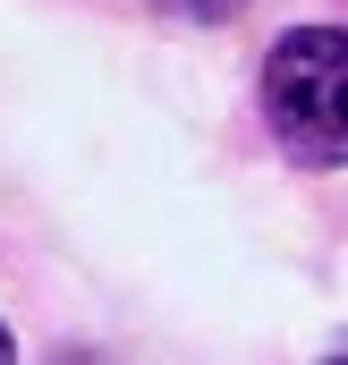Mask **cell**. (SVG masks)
I'll return each mask as SVG.
<instances>
[{"instance_id": "3957f363", "label": "cell", "mask_w": 348, "mask_h": 365, "mask_svg": "<svg viewBox=\"0 0 348 365\" xmlns=\"http://www.w3.org/2000/svg\"><path fill=\"white\" fill-rule=\"evenodd\" d=\"M187 9H221V0H187Z\"/></svg>"}, {"instance_id": "6da1fadb", "label": "cell", "mask_w": 348, "mask_h": 365, "mask_svg": "<svg viewBox=\"0 0 348 365\" xmlns=\"http://www.w3.org/2000/svg\"><path fill=\"white\" fill-rule=\"evenodd\" d=\"M263 119L297 162H348V34L297 26L263 60Z\"/></svg>"}, {"instance_id": "277c9868", "label": "cell", "mask_w": 348, "mask_h": 365, "mask_svg": "<svg viewBox=\"0 0 348 365\" xmlns=\"http://www.w3.org/2000/svg\"><path fill=\"white\" fill-rule=\"evenodd\" d=\"M332 365H348V357H332Z\"/></svg>"}, {"instance_id": "7a4b0ae2", "label": "cell", "mask_w": 348, "mask_h": 365, "mask_svg": "<svg viewBox=\"0 0 348 365\" xmlns=\"http://www.w3.org/2000/svg\"><path fill=\"white\" fill-rule=\"evenodd\" d=\"M0 365H17V349H9V323H0Z\"/></svg>"}]
</instances>
